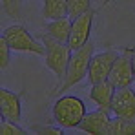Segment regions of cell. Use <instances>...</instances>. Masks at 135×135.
I'll return each mask as SVG.
<instances>
[{"instance_id": "cell-1", "label": "cell", "mask_w": 135, "mask_h": 135, "mask_svg": "<svg viewBox=\"0 0 135 135\" xmlns=\"http://www.w3.org/2000/svg\"><path fill=\"white\" fill-rule=\"evenodd\" d=\"M46 47V55H44V64L47 69H51L57 77V84L55 88H59L64 79H66L68 73V66H69V60H71V55H73V49L68 46V42H60L53 37H49L46 31L38 33L37 37ZM53 88V90H55Z\"/></svg>"}, {"instance_id": "cell-2", "label": "cell", "mask_w": 135, "mask_h": 135, "mask_svg": "<svg viewBox=\"0 0 135 135\" xmlns=\"http://www.w3.org/2000/svg\"><path fill=\"white\" fill-rule=\"evenodd\" d=\"M86 104L82 99L75 95H62L53 104V122L62 126L64 130H75L80 126L82 119L86 117Z\"/></svg>"}, {"instance_id": "cell-3", "label": "cell", "mask_w": 135, "mask_h": 135, "mask_svg": "<svg viewBox=\"0 0 135 135\" xmlns=\"http://www.w3.org/2000/svg\"><path fill=\"white\" fill-rule=\"evenodd\" d=\"M95 53V46L93 42H88L86 46H82L80 49L73 51L71 55V60H69V66H68V73H66V79L64 82L55 88L51 91V95H59V93H64L69 88H73L75 84H79L82 79L88 77V71H90V62H91V57Z\"/></svg>"}, {"instance_id": "cell-4", "label": "cell", "mask_w": 135, "mask_h": 135, "mask_svg": "<svg viewBox=\"0 0 135 135\" xmlns=\"http://www.w3.org/2000/svg\"><path fill=\"white\" fill-rule=\"evenodd\" d=\"M2 37L7 40V44L11 46L13 51H22V53H35V55H46V47L44 44L33 37L27 27L22 24H13V26H7L4 31H2Z\"/></svg>"}, {"instance_id": "cell-5", "label": "cell", "mask_w": 135, "mask_h": 135, "mask_svg": "<svg viewBox=\"0 0 135 135\" xmlns=\"http://www.w3.org/2000/svg\"><path fill=\"white\" fill-rule=\"evenodd\" d=\"M95 15H97V11L91 7L90 11H86L80 17L73 18L69 40H68V46L73 51L80 49L82 46H86L90 42V35H91V29H93V18H95Z\"/></svg>"}, {"instance_id": "cell-6", "label": "cell", "mask_w": 135, "mask_h": 135, "mask_svg": "<svg viewBox=\"0 0 135 135\" xmlns=\"http://www.w3.org/2000/svg\"><path fill=\"white\" fill-rule=\"evenodd\" d=\"M117 57H119V53L115 49H106V51H100V53H93L90 62V71H88V82L95 84V82L108 80Z\"/></svg>"}, {"instance_id": "cell-7", "label": "cell", "mask_w": 135, "mask_h": 135, "mask_svg": "<svg viewBox=\"0 0 135 135\" xmlns=\"http://www.w3.org/2000/svg\"><path fill=\"white\" fill-rule=\"evenodd\" d=\"M108 80L115 86V90L120 88H130L135 80V73H133V66H132V59L128 53H120L115 60V64L112 68V73L108 77Z\"/></svg>"}, {"instance_id": "cell-8", "label": "cell", "mask_w": 135, "mask_h": 135, "mask_svg": "<svg viewBox=\"0 0 135 135\" xmlns=\"http://www.w3.org/2000/svg\"><path fill=\"white\" fill-rule=\"evenodd\" d=\"M26 91H15L7 88H0V115L4 120L18 122L22 117V97Z\"/></svg>"}, {"instance_id": "cell-9", "label": "cell", "mask_w": 135, "mask_h": 135, "mask_svg": "<svg viewBox=\"0 0 135 135\" xmlns=\"http://www.w3.org/2000/svg\"><path fill=\"white\" fill-rule=\"evenodd\" d=\"M112 119H113L112 112L97 108L95 112L86 113V117L82 119L79 130H82L84 133H91V135H110Z\"/></svg>"}, {"instance_id": "cell-10", "label": "cell", "mask_w": 135, "mask_h": 135, "mask_svg": "<svg viewBox=\"0 0 135 135\" xmlns=\"http://www.w3.org/2000/svg\"><path fill=\"white\" fill-rule=\"evenodd\" d=\"M112 115L122 119H135V91L132 90V86L115 91L112 102Z\"/></svg>"}, {"instance_id": "cell-11", "label": "cell", "mask_w": 135, "mask_h": 135, "mask_svg": "<svg viewBox=\"0 0 135 135\" xmlns=\"http://www.w3.org/2000/svg\"><path fill=\"white\" fill-rule=\"evenodd\" d=\"M115 91L117 90H115V86L110 80L95 82V84H91L90 99L97 104V108L112 112V102H113V97H115Z\"/></svg>"}, {"instance_id": "cell-12", "label": "cell", "mask_w": 135, "mask_h": 135, "mask_svg": "<svg viewBox=\"0 0 135 135\" xmlns=\"http://www.w3.org/2000/svg\"><path fill=\"white\" fill-rule=\"evenodd\" d=\"M71 24H73V18L62 17V18H57V20H49V24L42 31H46L49 37H53V38H57L60 42H68L69 33H71Z\"/></svg>"}, {"instance_id": "cell-13", "label": "cell", "mask_w": 135, "mask_h": 135, "mask_svg": "<svg viewBox=\"0 0 135 135\" xmlns=\"http://www.w3.org/2000/svg\"><path fill=\"white\" fill-rule=\"evenodd\" d=\"M42 15L47 20H57L68 15V0H42Z\"/></svg>"}, {"instance_id": "cell-14", "label": "cell", "mask_w": 135, "mask_h": 135, "mask_svg": "<svg viewBox=\"0 0 135 135\" xmlns=\"http://www.w3.org/2000/svg\"><path fill=\"white\" fill-rule=\"evenodd\" d=\"M110 135H135V119H122L113 117Z\"/></svg>"}, {"instance_id": "cell-15", "label": "cell", "mask_w": 135, "mask_h": 135, "mask_svg": "<svg viewBox=\"0 0 135 135\" xmlns=\"http://www.w3.org/2000/svg\"><path fill=\"white\" fill-rule=\"evenodd\" d=\"M91 9V0H68V15L69 18H77L82 13Z\"/></svg>"}, {"instance_id": "cell-16", "label": "cell", "mask_w": 135, "mask_h": 135, "mask_svg": "<svg viewBox=\"0 0 135 135\" xmlns=\"http://www.w3.org/2000/svg\"><path fill=\"white\" fill-rule=\"evenodd\" d=\"M31 132L38 135H64V128L55 124H35L31 126Z\"/></svg>"}, {"instance_id": "cell-17", "label": "cell", "mask_w": 135, "mask_h": 135, "mask_svg": "<svg viewBox=\"0 0 135 135\" xmlns=\"http://www.w3.org/2000/svg\"><path fill=\"white\" fill-rule=\"evenodd\" d=\"M0 135H27V132L18 126V122H11V120H4L2 119Z\"/></svg>"}, {"instance_id": "cell-18", "label": "cell", "mask_w": 135, "mask_h": 135, "mask_svg": "<svg viewBox=\"0 0 135 135\" xmlns=\"http://www.w3.org/2000/svg\"><path fill=\"white\" fill-rule=\"evenodd\" d=\"M11 46L7 44V40L2 37L0 38V69H6L11 62Z\"/></svg>"}, {"instance_id": "cell-19", "label": "cell", "mask_w": 135, "mask_h": 135, "mask_svg": "<svg viewBox=\"0 0 135 135\" xmlns=\"http://www.w3.org/2000/svg\"><path fill=\"white\" fill-rule=\"evenodd\" d=\"M2 7L11 18H20V2L18 0H2Z\"/></svg>"}, {"instance_id": "cell-20", "label": "cell", "mask_w": 135, "mask_h": 135, "mask_svg": "<svg viewBox=\"0 0 135 135\" xmlns=\"http://www.w3.org/2000/svg\"><path fill=\"white\" fill-rule=\"evenodd\" d=\"M122 51L130 55V59H132V66H133V73H135V47H133V46H126Z\"/></svg>"}, {"instance_id": "cell-21", "label": "cell", "mask_w": 135, "mask_h": 135, "mask_svg": "<svg viewBox=\"0 0 135 135\" xmlns=\"http://www.w3.org/2000/svg\"><path fill=\"white\" fill-rule=\"evenodd\" d=\"M110 2H112V0H104V2H102V7H104V6H108Z\"/></svg>"}, {"instance_id": "cell-22", "label": "cell", "mask_w": 135, "mask_h": 135, "mask_svg": "<svg viewBox=\"0 0 135 135\" xmlns=\"http://www.w3.org/2000/svg\"><path fill=\"white\" fill-rule=\"evenodd\" d=\"M18 2H22V0H18Z\"/></svg>"}, {"instance_id": "cell-23", "label": "cell", "mask_w": 135, "mask_h": 135, "mask_svg": "<svg viewBox=\"0 0 135 135\" xmlns=\"http://www.w3.org/2000/svg\"><path fill=\"white\" fill-rule=\"evenodd\" d=\"M133 2H135V0H133Z\"/></svg>"}]
</instances>
